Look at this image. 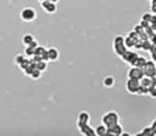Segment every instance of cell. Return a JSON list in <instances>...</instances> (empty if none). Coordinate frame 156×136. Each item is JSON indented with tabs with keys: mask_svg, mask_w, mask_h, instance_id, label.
Segmentation results:
<instances>
[{
	"mask_svg": "<svg viewBox=\"0 0 156 136\" xmlns=\"http://www.w3.org/2000/svg\"><path fill=\"white\" fill-rule=\"evenodd\" d=\"M153 42H151L149 40H143V45H142V49L143 50H149V48H151V46H152Z\"/></svg>",
	"mask_w": 156,
	"mask_h": 136,
	"instance_id": "cell-22",
	"label": "cell"
},
{
	"mask_svg": "<svg viewBox=\"0 0 156 136\" xmlns=\"http://www.w3.org/2000/svg\"><path fill=\"white\" fill-rule=\"evenodd\" d=\"M35 68H37V69L41 70V71L45 70L47 68L46 61H44V60H38V61H36V63H35Z\"/></svg>",
	"mask_w": 156,
	"mask_h": 136,
	"instance_id": "cell-18",
	"label": "cell"
},
{
	"mask_svg": "<svg viewBox=\"0 0 156 136\" xmlns=\"http://www.w3.org/2000/svg\"><path fill=\"white\" fill-rule=\"evenodd\" d=\"M101 121H102V124H105L107 127H110V126H112V125H115V124L119 123V115L117 114V112L110 111V112L106 113V114L102 116Z\"/></svg>",
	"mask_w": 156,
	"mask_h": 136,
	"instance_id": "cell-2",
	"label": "cell"
},
{
	"mask_svg": "<svg viewBox=\"0 0 156 136\" xmlns=\"http://www.w3.org/2000/svg\"><path fill=\"white\" fill-rule=\"evenodd\" d=\"M149 24H151V26H152V25H156V14L152 15V18H151V20H149Z\"/></svg>",
	"mask_w": 156,
	"mask_h": 136,
	"instance_id": "cell-28",
	"label": "cell"
},
{
	"mask_svg": "<svg viewBox=\"0 0 156 136\" xmlns=\"http://www.w3.org/2000/svg\"><path fill=\"white\" fill-rule=\"evenodd\" d=\"M38 1H39V2H42V1H44V0H38Z\"/></svg>",
	"mask_w": 156,
	"mask_h": 136,
	"instance_id": "cell-33",
	"label": "cell"
},
{
	"mask_svg": "<svg viewBox=\"0 0 156 136\" xmlns=\"http://www.w3.org/2000/svg\"><path fill=\"white\" fill-rule=\"evenodd\" d=\"M50 1H52L54 4H57V2H58V0H50Z\"/></svg>",
	"mask_w": 156,
	"mask_h": 136,
	"instance_id": "cell-32",
	"label": "cell"
},
{
	"mask_svg": "<svg viewBox=\"0 0 156 136\" xmlns=\"http://www.w3.org/2000/svg\"><path fill=\"white\" fill-rule=\"evenodd\" d=\"M139 86H140V83H139L138 79L128 78L127 81H126V89H127V91H129L130 94H136L137 91H138Z\"/></svg>",
	"mask_w": 156,
	"mask_h": 136,
	"instance_id": "cell-4",
	"label": "cell"
},
{
	"mask_svg": "<svg viewBox=\"0 0 156 136\" xmlns=\"http://www.w3.org/2000/svg\"><path fill=\"white\" fill-rule=\"evenodd\" d=\"M139 83H140V85L142 86H144V87H151V86H153V83H152V77H148V76H144L142 78V79L139 80Z\"/></svg>",
	"mask_w": 156,
	"mask_h": 136,
	"instance_id": "cell-15",
	"label": "cell"
},
{
	"mask_svg": "<svg viewBox=\"0 0 156 136\" xmlns=\"http://www.w3.org/2000/svg\"><path fill=\"white\" fill-rule=\"evenodd\" d=\"M24 60H25V57L23 56V55H17V56L15 57V61H16V64H18V65H20Z\"/></svg>",
	"mask_w": 156,
	"mask_h": 136,
	"instance_id": "cell-26",
	"label": "cell"
},
{
	"mask_svg": "<svg viewBox=\"0 0 156 136\" xmlns=\"http://www.w3.org/2000/svg\"><path fill=\"white\" fill-rule=\"evenodd\" d=\"M146 58L145 57H142V56H138L137 58H136L133 63H131V66H134V67H139V68H143L144 67V65L146 64Z\"/></svg>",
	"mask_w": 156,
	"mask_h": 136,
	"instance_id": "cell-13",
	"label": "cell"
},
{
	"mask_svg": "<svg viewBox=\"0 0 156 136\" xmlns=\"http://www.w3.org/2000/svg\"><path fill=\"white\" fill-rule=\"evenodd\" d=\"M128 78H133V79H138L140 80L144 77V71H143V68H139V67H131L129 68L127 73Z\"/></svg>",
	"mask_w": 156,
	"mask_h": 136,
	"instance_id": "cell-5",
	"label": "cell"
},
{
	"mask_svg": "<svg viewBox=\"0 0 156 136\" xmlns=\"http://www.w3.org/2000/svg\"><path fill=\"white\" fill-rule=\"evenodd\" d=\"M121 59L124 60L125 63H127V64H129V65H131V63L134 61V60L138 57V55L136 54V52H134V51H130V50H126V51L121 55Z\"/></svg>",
	"mask_w": 156,
	"mask_h": 136,
	"instance_id": "cell-9",
	"label": "cell"
},
{
	"mask_svg": "<svg viewBox=\"0 0 156 136\" xmlns=\"http://www.w3.org/2000/svg\"><path fill=\"white\" fill-rule=\"evenodd\" d=\"M33 41H35V38L33 37L32 35H25L24 37H23V44H24V46H29L30 44H32Z\"/></svg>",
	"mask_w": 156,
	"mask_h": 136,
	"instance_id": "cell-17",
	"label": "cell"
},
{
	"mask_svg": "<svg viewBox=\"0 0 156 136\" xmlns=\"http://www.w3.org/2000/svg\"><path fill=\"white\" fill-rule=\"evenodd\" d=\"M80 133H81L82 135H85V136H94L96 135V132H94V128H92L91 126L87 124V125H83L82 127L79 128Z\"/></svg>",
	"mask_w": 156,
	"mask_h": 136,
	"instance_id": "cell-11",
	"label": "cell"
},
{
	"mask_svg": "<svg viewBox=\"0 0 156 136\" xmlns=\"http://www.w3.org/2000/svg\"><path fill=\"white\" fill-rule=\"evenodd\" d=\"M25 52L27 56H34V52H35V48H33L30 46H26Z\"/></svg>",
	"mask_w": 156,
	"mask_h": 136,
	"instance_id": "cell-24",
	"label": "cell"
},
{
	"mask_svg": "<svg viewBox=\"0 0 156 136\" xmlns=\"http://www.w3.org/2000/svg\"><path fill=\"white\" fill-rule=\"evenodd\" d=\"M37 12L35 9H33L30 7H26L20 11V18L21 20L26 21V22H32L36 19L37 17Z\"/></svg>",
	"mask_w": 156,
	"mask_h": 136,
	"instance_id": "cell-3",
	"label": "cell"
},
{
	"mask_svg": "<svg viewBox=\"0 0 156 136\" xmlns=\"http://www.w3.org/2000/svg\"><path fill=\"white\" fill-rule=\"evenodd\" d=\"M152 98H156V86H151L148 87V94Z\"/></svg>",
	"mask_w": 156,
	"mask_h": 136,
	"instance_id": "cell-23",
	"label": "cell"
},
{
	"mask_svg": "<svg viewBox=\"0 0 156 136\" xmlns=\"http://www.w3.org/2000/svg\"><path fill=\"white\" fill-rule=\"evenodd\" d=\"M41 8H42L43 10L47 12V14H55L57 10V7H56V4H54L50 0H44L41 2Z\"/></svg>",
	"mask_w": 156,
	"mask_h": 136,
	"instance_id": "cell-6",
	"label": "cell"
},
{
	"mask_svg": "<svg viewBox=\"0 0 156 136\" xmlns=\"http://www.w3.org/2000/svg\"><path fill=\"white\" fill-rule=\"evenodd\" d=\"M152 60L156 64V51L152 52Z\"/></svg>",
	"mask_w": 156,
	"mask_h": 136,
	"instance_id": "cell-30",
	"label": "cell"
},
{
	"mask_svg": "<svg viewBox=\"0 0 156 136\" xmlns=\"http://www.w3.org/2000/svg\"><path fill=\"white\" fill-rule=\"evenodd\" d=\"M139 25H140V26H142V27H143L144 29L147 28V27H149V26H151V24H149L148 21H145V20H142Z\"/></svg>",
	"mask_w": 156,
	"mask_h": 136,
	"instance_id": "cell-27",
	"label": "cell"
},
{
	"mask_svg": "<svg viewBox=\"0 0 156 136\" xmlns=\"http://www.w3.org/2000/svg\"><path fill=\"white\" fill-rule=\"evenodd\" d=\"M143 71H144V76L153 77L155 75V63L153 60L146 61V64L143 67Z\"/></svg>",
	"mask_w": 156,
	"mask_h": 136,
	"instance_id": "cell-7",
	"label": "cell"
},
{
	"mask_svg": "<svg viewBox=\"0 0 156 136\" xmlns=\"http://www.w3.org/2000/svg\"><path fill=\"white\" fill-rule=\"evenodd\" d=\"M135 39L130 38L129 36H127V37H125V46L127 47V48H131V47H134L135 46Z\"/></svg>",
	"mask_w": 156,
	"mask_h": 136,
	"instance_id": "cell-20",
	"label": "cell"
},
{
	"mask_svg": "<svg viewBox=\"0 0 156 136\" xmlns=\"http://www.w3.org/2000/svg\"><path fill=\"white\" fill-rule=\"evenodd\" d=\"M46 54H47V59L51 60V61H55V60H57L58 57H60V52H58V50H57L56 48L47 49Z\"/></svg>",
	"mask_w": 156,
	"mask_h": 136,
	"instance_id": "cell-12",
	"label": "cell"
},
{
	"mask_svg": "<svg viewBox=\"0 0 156 136\" xmlns=\"http://www.w3.org/2000/svg\"><path fill=\"white\" fill-rule=\"evenodd\" d=\"M149 50H151V54H152V52H154V51H156V44H152V46H151Z\"/></svg>",
	"mask_w": 156,
	"mask_h": 136,
	"instance_id": "cell-29",
	"label": "cell"
},
{
	"mask_svg": "<svg viewBox=\"0 0 156 136\" xmlns=\"http://www.w3.org/2000/svg\"><path fill=\"white\" fill-rule=\"evenodd\" d=\"M90 122V115L87 112H81L78 116V127H82L83 125H87Z\"/></svg>",
	"mask_w": 156,
	"mask_h": 136,
	"instance_id": "cell-10",
	"label": "cell"
},
{
	"mask_svg": "<svg viewBox=\"0 0 156 136\" xmlns=\"http://www.w3.org/2000/svg\"><path fill=\"white\" fill-rule=\"evenodd\" d=\"M151 6H156V0H152V4Z\"/></svg>",
	"mask_w": 156,
	"mask_h": 136,
	"instance_id": "cell-31",
	"label": "cell"
},
{
	"mask_svg": "<svg viewBox=\"0 0 156 136\" xmlns=\"http://www.w3.org/2000/svg\"><path fill=\"white\" fill-rule=\"evenodd\" d=\"M152 12H145V14H143L142 16V20H145V21H148L151 20V18H152Z\"/></svg>",
	"mask_w": 156,
	"mask_h": 136,
	"instance_id": "cell-25",
	"label": "cell"
},
{
	"mask_svg": "<svg viewBox=\"0 0 156 136\" xmlns=\"http://www.w3.org/2000/svg\"><path fill=\"white\" fill-rule=\"evenodd\" d=\"M112 48H114V51L116 52V55L118 56H121L126 50H127V47L125 46V37L121 35H117L114 38V41H112Z\"/></svg>",
	"mask_w": 156,
	"mask_h": 136,
	"instance_id": "cell-1",
	"label": "cell"
},
{
	"mask_svg": "<svg viewBox=\"0 0 156 136\" xmlns=\"http://www.w3.org/2000/svg\"><path fill=\"white\" fill-rule=\"evenodd\" d=\"M29 76L32 77L33 79H38L39 77H41V70H38L37 68H34V69L30 71Z\"/></svg>",
	"mask_w": 156,
	"mask_h": 136,
	"instance_id": "cell-21",
	"label": "cell"
},
{
	"mask_svg": "<svg viewBox=\"0 0 156 136\" xmlns=\"http://www.w3.org/2000/svg\"><path fill=\"white\" fill-rule=\"evenodd\" d=\"M103 85L106 87H112L115 85V78L112 76H107L105 79H103Z\"/></svg>",
	"mask_w": 156,
	"mask_h": 136,
	"instance_id": "cell-16",
	"label": "cell"
},
{
	"mask_svg": "<svg viewBox=\"0 0 156 136\" xmlns=\"http://www.w3.org/2000/svg\"><path fill=\"white\" fill-rule=\"evenodd\" d=\"M138 135H144V136H152L154 135V132H153L152 126H148V127H145L142 132L138 133Z\"/></svg>",
	"mask_w": 156,
	"mask_h": 136,
	"instance_id": "cell-19",
	"label": "cell"
},
{
	"mask_svg": "<svg viewBox=\"0 0 156 136\" xmlns=\"http://www.w3.org/2000/svg\"><path fill=\"white\" fill-rule=\"evenodd\" d=\"M107 127L105 124H100V125H98L94 128V132H96V135L98 136H106V133H107Z\"/></svg>",
	"mask_w": 156,
	"mask_h": 136,
	"instance_id": "cell-14",
	"label": "cell"
},
{
	"mask_svg": "<svg viewBox=\"0 0 156 136\" xmlns=\"http://www.w3.org/2000/svg\"><path fill=\"white\" fill-rule=\"evenodd\" d=\"M124 132V128H122V126L117 123V124H115V125L110 126L107 128V133L106 135H111V136H120L121 133Z\"/></svg>",
	"mask_w": 156,
	"mask_h": 136,
	"instance_id": "cell-8",
	"label": "cell"
}]
</instances>
